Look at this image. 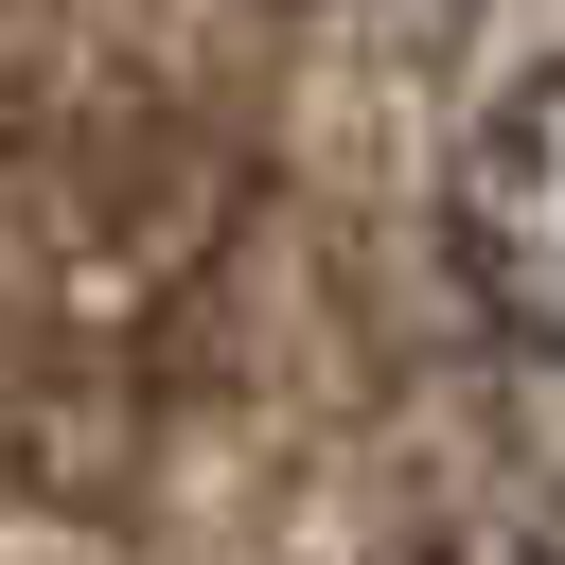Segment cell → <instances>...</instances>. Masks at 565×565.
<instances>
[{"instance_id": "cell-1", "label": "cell", "mask_w": 565, "mask_h": 565, "mask_svg": "<svg viewBox=\"0 0 565 565\" xmlns=\"http://www.w3.org/2000/svg\"><path fill=\"white\" fill-rule=\"evenodd\" d=\"M441 247H459V300L494 353L565 371V53L512 71L459 141V194H441Z\"/></svg>"}]
</instances>
